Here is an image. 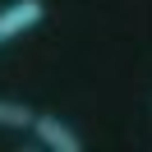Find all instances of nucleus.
I'll use <instances>...</instances> for the list:
<instances>
[{
  "label": "nucleus",
  "instance_id": "1",
  "mask_svg": "<svg viewBox=\"0 0 152 152\" xmlns=\"http://www.w3.org/2000/svg\"><path fill=\"white\" fill-rule=\"evenodd\" d=\"M32 134H37V143L51 148V152H83V134H78L69 120H60L56 111H37Z\"/></svg>",
  "mask_w": 152,
  "mask_h": 152
},
{
  "label": "nucleus",
  "instance_id": "2",
  "mask_svg": "<svg viewBox=\"0 0 152 152\" xmlns=\"http://www.w3.org/2000/svg\"><path fill=\"white\" fill-rule=\"evenodd\" d=\"M42 19H46V5H42V0H10V5L0 10V37L14 42V37H23V32H32Z\"/></svg>",
  "mask_w": 152,
  "mask_h": 152
},
{
  "label": "nucleus",
  "instance_id": "3",
  "mask_svg": "<svg viewBox=\"0 0 152 152\" xmlns=\"http://www.w3.org/2000/svg\"><path fill=\"white\" fill-rule=\"evenodd\" d=\"M32 120H37V111H32L28 102L0 97V129H32Z\"/></svg>",
  "mask_w": 152,
  "mask_h": 152
},
{
  "label": "nucleus",
  "instance_id": "4",
  "mask_svg": "<svg viewBox=\"0 0 152 152\" xmlns=\"http://www.w3.org/2000/svg\"><path fill=\"white\" fill-rule=\"evenodd\" d=\"M0 46H5V37H0Z\"/></svg>",
  "mask_w": 152,
  "mask_h": 152
}]
</instances>
